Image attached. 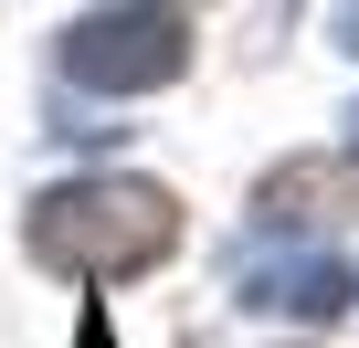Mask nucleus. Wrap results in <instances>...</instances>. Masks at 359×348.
Returning a JSON list of instances; mask_svg holds the SVG:
<instances>
[{"label": "nucleus", "instance_id": "f257e3e1", "mask_svg": "<svg viewBox=\"0 0 359 348\" xmlns=\"http://www.w3.org/2000/svg\"><path fill=\"white\" fill-rule=\"evenodd\" d=\"M180 243V201L158 180H74L32 201V264L53 274H148Z\"/></svg>", "mask_w": 359, "mask_h": 348}, {"label": "nucleus", "instance_id": "f03ea898", "mask_svg": "<svg viewBox=\"0 0 359 348\" xmlns=\"http://www.w3.org/2000/svg\"><path fill=\"white\" fill-rule=\"evenodd\" d=\"M64 85L85 95H158L191 74V11L180 0H116V11H85L64 43H53Z\"/></svg>", "mask_w": 359, "mask_h": 348}, {"label": "nucleus", "instance_id": "7ed1b4c3", "mask_svg": "<svg viewBox=\"0 0 359 348\" xmlns=\"http://www.w3.org/2000/svg\"><path fill=\"white\" fill-rule=\"evenodd\" d=\"M359 295V274L338 253H254L243 264V306H285V316H338Z\"/></svg>", "mask_w": 359, "mask_h": 348}, {"label": "nucleus", "instance_id": "20e7f679", "mask_svg": "<svg viewBox=\"0 0 359 348\" xmlns=\"http://www.w3.org/2000/svg\"><path fill=\"white\" fill-rule=\"evenodd\" d=\"M254 211H264V222H359V158H348V169H338V158H285V169H264Z\"/></svg>", "mask_w": 359, "mask_h": 348}, {"label": "nucleus", "instance_id": "39448f33", "mask_svg": "<svg viewBox=\"0 0 359 348\" xmlns=\"http://www.w3.org/2000/svg\"><path fill=\"white\" fill-rule=\"evenodd\" d=\"M338 43H348V53H359V0H348V11H338Z\"/></svg>", "mask_w": 359, "mask_h": 348}, {"label": "nucleus", "instance_id": "423d86ee", "mask_svg": "<svg viewBox=\"0 0 359 348\" xmlns=\"http://www.w3.org/2000/svg\"><path fill=\"white\" fill-rule=\"evenodd\" d=\"M348 137H359V106H348Z\"/></svg>", "mask_w": 359, "mask_h": 348}]
</instances>
